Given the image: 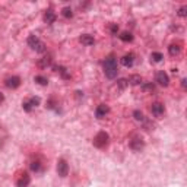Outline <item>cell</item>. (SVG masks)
Wrapping results in <instances>:
<instances>
[{"label": "cell", "instance_id": "obj_1", "mask_svg": "<svg viewBox=\"0 0 187 187\" xmlns=\"http://www.w3.org/2000/svg\"><path fill=\"white\" fill-rule=\"evenodd\" d=\"M104 72L108 79H114L117 76V61L114 56H108L104 61Z\"/></svg>", "mask_w": 187, "mask_h": 187}, {"label": "cell", "instance_id": "obj_2", "mask_svg": "<svg viewBox=\"0 0 187 187\" xmlns=\"http://www.w3.org/2000/svg\"><path fill=\"white\" fill-rule=\"evenodd\" d=\"M28 45H29L32 50H35L37 53H44V51H45L44 43H43L39 38H37L35 35H31V37L28 38Z\"/></svg>", "mask_w": 187, "mask_h": 187}, {"label": "cell", "instance_id": "obj_3", "mask_svg": "<svg viewBox=\"0 0 187 187\" xmlns=\"http://www.w3.org/2000/svg\"><path fill=\"white\" fill-rule=\"evenodd\" d=\"M108 143V135L105 132H99L95 139H94V145L97 146V148H104L105 145Z\"/></svg>", "mask_w": 187, "mask_h": 187}, {"label": "cell", "instance_id": "obj_4", "mask_svg": "<svg viewBox=\"0 0 187 187\" xmlns=\"http://www.w3.org/2000/svg\"><path fill=\"white\" fill-rule=\"evenodd\" d=\"M31 183V178H29V174L28 172H21L19 176L16 177V186L18 187H28V184Z\"/></svg>", "mask_w": 187, "mask_h": 187}, {"label": "cell", "instance_id": "obj_5", "mask_svg": "<svg viewBox=\"0 0 187 187\" xmlns=\"http://www.w3.org/2000/svg\"><path fill=\"white\" fill-rule=\"evenodd\" d=\"M57 172H59V176L60 177H66L67 172H69V165L64 160H60L59 161V164H57Z\"/></svg>", "mask_w": 187, "mask_h": 187}, {"label": "cell", "instance_id": "obj_6", "mask_svg": "<svg viewBox=\"0 0 187 187\" xmlns=\"http://www.w3.org/2000/svg\"><path fill=\"white\" fill-rule=\"evenodd\" d=\"M38 104H39V98H35V97H34V98H29L28 101H25L22 107H23V110H25V111H31L32 108H35Z\"/></svg>", "mask_w": 187, "mask_h": 187}, {"label": "cell", "instance_id": "obj_7", "mask_svg": "<svg viewBox=\"0 0 187 187\" xmlns=\"http://www.w3.org/2000/svg\"><path fill=\"white\" fill-rule=\"evenodd\" d=\"M156 82L162 85V86H168V83H170V79H168V75L165 73V72H158V75H156Z\"/></svg>", "mask_w": 187, "mask_h": 187}, {"label": "cell", "instance_id": "obj_8", "mask_svg": "<svg viewBox=\"0 0 187 187\" xmlns=\"http://www.w3.org/2000/svg\"><path fill=\"white\" fill-rule=\"evenodd\" d=\"M19 85H21V79L18 76H12V77H7V79H6V86H7V88L15 89V88H18Z\"/></svg>", "mask_w": 187, "mask_h": 187}, {"label": "cell", "instance_id": "obj_9", "mask_svg": "<svg viewBox=\"0 0 187 187\" xmlns=\"http://www.w3.org/2000/svg\"><path fill=\"white\" fill-rule=\"evenodd\" d=\"M151 111H152V114H154L155 117H161L164 114V105L160 104V102H155V104L152 105Z\"/></svg>", "mask_w": 187, "mask_h": 187}, {"label": "cell", "instance_id": "obj_10", "mask_svg": "<svg viewBox=\"0 0 187 187\" xmlns=\"http://www.w3.org/2000/svg\"><path fill=\"white\" fill-rule=\"evenodd\" d=\"M130 148L133 151H142L143 149V140L140 138H133L130 142Z\"/></svg>", "mask_w": 187, "mask_h": 187}, {"label": "cell", "instance_id": "obj_11", "mask_svg": "<svg viewBox=\"0 0 187 187\" xmlns=\"http://www.w3.org/2000/svg\"><path fill=\"white\" fill-rule=\"evenodd\" d=\"M108 111H110V108L107 105L101 104V105H98V108L95 111V116L98 117V118H102V117H105V114H108Z\"/></svg>", "mask_w": 187, "mask_h": 187}, {"label": "cell", "instance_id": "obj_12", "mask_svg": "<svg viewBox=\"0 0 187 187\" xmlns=\"http://www.w3.org/2000/svg\"><path fill=\"white\" fill-rule=\"evenodd\" d=\"M133 61H135V56L130 53V54H126L121 59V64L126 67H130V66H133Z\"/></svg>", "mask_w": 187, "mask_h": 187}, {"label": "cell", "instance_id": "obj_13", "mask_svg": "<svg viewBox=\"0 0 187 187\" xmlns=\"http://www.w3.org/2000/svg\"><path fill=\"white\" fill-rule=\"evenodd\" d=\"M81 43L85 44V45H92L95 41H94V37H91V35H88V34H85V35L81 37Z\"/></svg>", "mask_w": 187, "mask_h": 187}, {"label": "cell", "instance_id": "obj_14", "mask_svg": "<svg viewBox=\"0 0 187 187\" xmlns=\"http://www.w3.org/2000/svg\"><path fill=\"white\" fill-rule=\"evenodd\" d=\"M50 64H51V57H50V56H47V57H43V59L38 61V66L41 67V69H44V67L50 66Z\"/></svg>", "mask_w": 187, "mask_h": 187}, {"label": "cell", "instance_id": "obj_15", "mask_svg": "<svg viewBox=\"0 0 187 187\" xmlns=\"http://www.w3.org/2000/svg\"><path fill=\"white\" fill-rule=\"evenodd\" d=\"M44 19H45V22H47V23H53V22H54V21H56V15L53 13V10H47V12H45Z\"/></svg>", "mask_w": 187, "mask_h": 187}, {"label": "cell", "instance_id": "obj_16", "mask_svg": "<svg viewBox=\"0 0 187 187\" xmlns=\"http://www.w3.org/2000/svg\"><path fill=\"white\" fill-rule=\"evenodd\" d=\"M129 83H132V85H139V83L142 82V77L139 76V75H133V76L129 77V81H127Z\"/></svg>", "mask_w": 187, "mask_h": 187}, {"label": "cell", "instance_id": "obj_17", "mask_svg": "<svg viewBox=\"0 0 187 187\" xmlns=\"http://www.w3.org/2000/svg\"><path fill=\"white\" fill-rule=\"evenodd\" d=\"M168 51H170L171 56H177L178 53H180V47H178V44H171L170 48H168Z\"/></svg>", "mask_w": 187, "mask_h": 187}, {"label": "cell", "instance_id": "obj_18", "mask_svg": "<svg viewBox=\"0 0 187 187\" xmlns=\"http://www.w3.org/2000/svg\"><path fill=\"white\" fill-rule=\"evenodd\" d=\"M120 39L121 41H124V43H127V41H132L133 37H132V34L130 32H123L120 35Z\"/></svg>", "mask_w": 187, "mask_h": 187}, {"label": "cell", "instance_id": "obj_19", "mask_svg": "<svg viewBox=\"0 0 187 187\" xmlns=\"http://www.w3.org/2000/svg\"><path fill=\"white\" fill-rule=\"evenodd\" d=\"M142 89L145 91V92H154L155 91V86L152 85V83H145V85H142Z\"/></svg>", "mask_w": 187, "mask_h": 187}, {"label": "cell", "instance_id": "obj_20", "mask_svg": "<svg viewBox=\"0 0 187 187\" xmlns=\"http://www.w3.org/2000/svg\"><path fill=\"white\" fill-rule=\"evenodd\" d=\"M31 168H32L35 172H38V171L43 170V167H41V162H38V161H34L32 164H31Z\"/></svg>", "mask_w": 187, "mask_h": 187}, {"label": "cell", "instance_id": "obj_21", "mask_svg": "<svg viewBox=\"0 0 187 187\" xmlns=\"http://www.w3.org/2000/svg\"><path fill=\"white\" fill-rule=\"evenodd\" d=\"M56 69H57V70L60 72V75H61L63 77H64V79H69V77H70V75H69V73L66 72V69H64V67L59 66V67H56Z\"/></svg>", "mask_w": 187, "mask_h": 187}, {"label": "cell", "instance_id": "obj_22", "mask_svg": "<svg viewBox=\"0 0 187 187\" xmlns=\"http://www.w3.org/2000/svg\"><path fill=\"white\" fill-rule=\"evenodd\" d=\"M151 59H152L154 61H156V63H160V61L162 60L164 57H162V54H161V53H152V56H151Z\"/></svg>", "mask_w": 187, "mask_h": 187}, {"label": "cell", "instance_id": "obj_23", "mask_svg": "<svg viewBox=\"0 0 187 187\" xmlns=\"http://www.w3.org/2000/svg\"><path fill=\"white\" fill-rule=\"evenodd\" d=\"M5 140H6V132H5V129L0 126V148H2V145H3Z\"/></svg>", "mask_w": 187, "mask_h": 187}, {"label": "cell", "instance_id": "obj_24", "mask_svg": "<svg viewBox=\"0 0 187 187\" xmlns=\"http://www.w3.org/2000/svg\"><path fill=\"white\" fill-rule=\"evenodd\" d=\"M35 82H38L39 85H47L48 81H47V77H44V76H35Z\"/></svg>", "mask_w": 187, "mask_h": 187}, {"label": "cell", "instance_id": "obj_25", "mask_svg": "<svg viewBox=\"0 0 187 187\" xmlns=\"http://www.w3.org/2000/svg\"><path fill=\"white\" fill-rule=\"evenodd\" d=\"M133 116H135V118H136L138 121H145V117H143V114L140 113V111H135Z\"/></svg>", "mask_w": 187, "mask_h": 187}, {"label": "cell", "instance_id": "obj_26", "mask_svg": "<svg viewBox=\"0 0 187 187\" xmlns=\"http://www.w3.org/2000/svg\"><path fill=\"white\" fill-rule=\"evenodd\" d=\"M117 85H118V88L120 89H124L129 85V82H127V79H120L118 82H117Z\"/></svg>", "mask_w": 187, "mask_h": 187}, {"label": "cell", "instance_id": "obj_27", "mask_svg": "<svg viewBox=\"0 0 187 187\" xmlns=\"http://www.w3.org/2000/svg\"><path fill=\"white\" fill-rule=\"evenodd\" d=\"M63 16H64V18H72V9H70V7H64V9H63Z\"/></svg>", "mask_w": 187, "mask_h": 187}, {"label": "cell", "instance_id": "obj_28", "mask_svg": "<svg viewBox=\"0 0 187 187\" xmlns=\"http://www.w3.org/2000/svg\"><path fill=\"white\" fill-rule=\"evenodd\" d=\"M178 15L180 16H186V6H183V7H180V10H178Z\"/></svg>", "mask_w": 187, "mask_h": 187}, {"label": "cell", "instance_id": "obj_29", "mask_svg": "<svg viewBox=\"0 0 187 187\" xmlns=\"http://www.w3.org/2000/svg\"><path fill=\"white\" fill-rule=\"evenodd\" d=\"M117 31H118V27H117V25H113V27H111V32L116 34Z\"/></svg>", "mask_w": 187, "mask_h": 187}, {"label": "cell", "instance_id": "obj_30", "mask_svg": "<svg viewBox=\"0 0 187 187\" xmlns=\"http://www.w3.org/2000/svg\"><path fill=\"white\" fill-rule=\"evenodd\" d=\"M3 101H5V97H3V95H2V94H0V104H2V102H3Z\"/></svg>", "mask_w": 187, "mask_h": 187}]
</instances>
